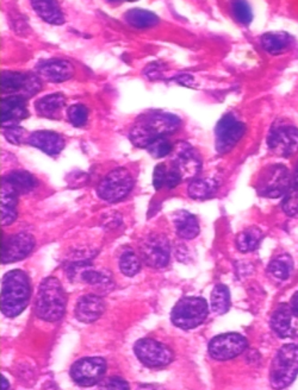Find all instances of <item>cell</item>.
<instances>
[{
    "label": "cell",
    "mask_w": 298,
    "mask_h": 390,
    "mask_svg": "<svg viewBox=\"0 0 298 390\" xmlns=\"http://www.w3.org/2000/svg\"><path fill=\"white\" fill-rule=\"evenodd\" d=\"M182 120L177 115L161 111H149L140 115L131 127V143L138 148L147 149L153 142L167 137L179 130Z\"/></svg>",
    "instance_id": "obj_1"
},
{
    "label": "cell",
    "mask_w": 298,
    "mask_h": 390,
    "mask_svg": "<svg viewBox=\"0 0 298 390\" xmlns=\"http://www.w3.org/2000/svg\"><path fill=\"white\" fill-rule=\"evenodd\" d=\"M31 297L29 276L23 270H12L5 274L1 281L0 309L8 318H16L24 312Z\"/></svg>",
    "instance_id": "obj_2"
},
{
    "label": "cell",
    "mask_w": 298,
    "mask_h": 390,
    "mask_svg": "<svg viewBox=\"0 0 298 390\" xmlns=\"http://www.w3.org/2000/svg\"><path fill=\"white\" fill-rule=\"evenodd\" d=\"M67 297L64 287L56 277H47L38 287V297L35 302V313L40 319L55 323L62 319L66 312Z\"/></svg>",
    "instance_id": "obj_3"
},
{
    "label": "cell",
    "mask_w": 298,
    "mask_h": 390,
    "mask_svg": "<svg viewBox=\"0 0 298 390\" xmlns=\"http://www.w3.org/2000/svg\"><path fill=\"white\" fill-rule=\"evenodd\" d=\"M298 375V345L287 344L280 348L270 369V381L277 389L291 386Z\"/></svg>",
    "instance_id": "obj_4"
},
{
    "label": "cell",
    "mask_w": 298,
    "mask_h": 390,
    "mask_svg": "<svg viewBox=\"0 0 298 390\" xmlns=\"http://www.w3.org/2000/svg\"><path fill=\"white\" fill-rule=\"evenodd\" d=\"M208 313V304L203 297H183L172 309V323L182 330H192L204 323Z\"/></svg>",
    "instance_id": "obj_5"
},
{
    "label": "cell",
    "mask_w": 298,
    "mask_h": 390,
    "mask_svg": "<svg viewBox=\"0 0 298 390\" xmlns=\"http://www.w3.org/2000/svg\"><path fill=\"white\" fill-rule=\"evenodd\" d=\"M134 187V178L126 168L110 171L97 187L98 197L106 202H118L129 195Z\"/></svg>",
    "instance_id": "obj_6"
},
{
    "label": "cell",
    "mask_w": 298,
    "mask_h": 390,
    "mask_svg": "<svg viewBox=\"0 0 298 390\" xmlns=\"http://www.w3.org/2000/svg\"><path fill=\"white\" fill-rule=\"evenodd\" d=\"M290 173L283 164H273L265 168L259 175L257 183L258 194L265 197H282L291 187Z\"/></svg>",
    "instance_id": "obj_7"
},
{
    "label": "cell",
    "mask_w": 298,
    "mask_h": 390,
    "mask_svg": "<svg viewBox=\"0 0 298 390\" xmlns=\"http://www.w3.org/2000/svg\"><path fill=\"white\" fill-rule=\"evenodd\" d=\"M134 352L147 368H164L175 360V353L168 346L150 338L140 339L135 343Z\"/></svg>",
    "instance_id": "obj_8"
},
{
    "label": "cell",
    "mask_w": 298,
    "mask_h": 390,
    "mask_svg": "<svg viewBox=\"0 0 298 390\" xmlns=\"http://www.w3.org/2000/svg\"><path fill=\"white\" fill-rule=\"evenodd\" d=\"M42 88L41 79L33 73L5 71L1 73V91L10 96L34 97Z\"/></svg>",
    "instance_id": "obj_9"
},
{
    "label": "cell",
    "mask_w": 298,
    "mask_h": 390,
    "mask_svg": "<svg viewBox=\"0 0 298 390\" xmlns=\"http://www.w3.org/2000/svg\"><path fill=\"white\" fill-rule=\"evenodd\" d=\"M140 255L148 267L154 269L166 267L171 256L167 238L160 234H148L140 244Z\"/></svg>",
    "instance_id": "obj_10"
},
{
    "label": "cell",
    "mask_w": 298,
    "mask_h": 390,
    "mask_svg": "<svg viewBox=\"0 0 298 390\" xmlns=\"http://www.w3.org/2000/svg\"><path fill=\"white\" fill-rule=\"evenodd\" d=\"M108 365L101 357H85L72 365L71 377L78 386H92L101 383Z\"/></svg>",
    "instance_id": "obj_11"
},
{
    "label": "cell",
    "mask_w": 298,
    "mask_h": 390,
    "mask_svg": "<svg viewBox=\"0 0 298 390\" xmlns=\"http://www.w3.org/2000/svg\"><path fill=\"white\" fill-rule=\"evenodd\" d=\"M246 132V125L240 122L234 113H227L220 119L215 129L216 150L220 154H227L238 144Z\"/></svg>",
    "instance_id": "obj_12"
},
{
    "label": "cell",
    "mask_w": 298,
    "mask_h": 390,
    "mask_svg": "<svg viewBox=\"0 0 298 390\" xmlns=\"http://www.w3.org/2000/svg\"><path fill=\"white\" fill-rule=\"evenodd\" d=\"M172 153V168L178 171L183 180L197 178L202 169V160L192 145L187 142H178Z\"/></svg>",
    "instance_id": "obj_13"
},
{
    "label": "cell",
    "mask_w": 298,
    "mask_h": 390,
    "mask_svg": "<svg viewBox=\"0 0 298 390\" xmlns=\"http://www.w3.org/2000/svg\"><path fill=\"white\" fill-rule=\"evenodd\" d=\"M247 340L238 333L217 335L209 343V355L216 361H229L247 349Z\"/></svg>",
    "instance_id": "obj_14"
},
{
    "label": "cell",
    "mask_w": 298,
    "mask_h": 390,
    "mask_svg": "<svg viewBox=\"0 0 298 390\" xmlns=\"http://www.w3.org/2000/svg\"><path fill=\"white\" fill-rule=\"evenodd\" d=\"M268 149L280 157H290L298 151V129L291 125H275L267 138Z\"/></svg>",
    "instance_id": "obj_15"
},
{
    "label": "cell",
    "mask_w": 298,
    "mask_h": 390,
    "mask_svg": "<svg viewBox=\"0 0 298 390\" xmlns=\"http://www.w3.org/2000/svg\"><path fill=\"white\" fill-rule=\"evenodd\" d=\"M35 248V238L26 232H19L5 239L1 250V263L9 264L24 260Z\"/></svg>",
    "instance_id": "obj_16"
},
{
    "label": "cell",
    "mask_w": 298,
    "mask_h": 390,
    "mask_svg": "<svg viewBox=\"0 0 298 390\" xmlns=\"http://www.w3.org/2000/svg\"><path fill=\"white\" fill-rule=\"evenodd\" d=\"M74 66L67 59H50L40 61L36 66V74L43 81L59 84L74 75Z\"/></svg>",
    "instance_id": "obj_17"
},
{
    "label": "cell",
    "mask_w": 298,
    "mask_h": 390,
    "mask_svg": "<svg viewBox=\"0 0 298 390\" xmlns=\"http://www.w3.org/2000/svg\"><path fill=\"white\" fill-rule=\"evenodd\" d=\"M26 98L9 96L1 101V124L3 127H16L19 122L28 118Z\"/></svg>",
    "instance_id": "obj_18"
},
{
    "label": "cell",
    "mask_w": 298,
    "mask_h": 390,
    "mask_svg": "<svg viewBox=\"0 0 298 390\" xmlns=\"http://www.w3.org/2000/svg\"><path fill=\"white\" fill-rule=\"evenodd\" d=\"M26 143L41 150L49 156H56L65 149L64 138L54 131H35L29 134Z\"/></svg>",
    "instance_id": "obj_19"
},
{
    "label": "cell",
    "mask_w": 298,
    "mask_h": 390,
    "mask_svg": "<svg viewBox=\"0 0 298 390\" xmlns=\"http://www.w3.org/2000/svg\"><path fill=\"white\" fill-rule=\"evenodd\" d=\"M104 311V300L94 294H87L80 297L77 302L75 316L82 323H91L97 321Z\"/></svg>",
    "instance_id": "obj_20"
},
{
    "label": "cell",
    "mask_w": 298,
    "mask_h": 390,
    "mask_svg": "<svg viewBox=\"0 0 298 390\" xmlns=\"http://www.w3.org/2000/svg\"><path fill=\"white\" fill-rule=\"evenodd\" d=\"M18 195L10 185L1 181V225L8 226L17 219Z\"/></svg>",
    "instance_id": "obj_21"
},
{
    "label": "cell",
    "mask_w": 298,
    "mask_h": 390,
    "mask_svg": "<svg viewBox=\"0 0 298 390\" xmlns=\"http://www.w3.org/2000/svg\"><path fill=\"white\" fill-rule=\"evenodd\" d=\"M66 104V98L62 93L48 94L35 103V110L38 115L43 118L59 119L61 111Z\"/></svg>",
    "instance_id": "obj_22"
},
{
    "label": "cell",
    "mask_w": 298,
    "mask_h": 390,
    "mask_svg": "<svg viewBox=\"0 0 298 390\" xmlns=\"http://www.w3.org/2000/svg\"><path fill=\"white\" fill-rule=\"evenodd\" d=\"M175 232L183 239H194L199 234V224L196 217L187 211H178L173 214Z\"/></svg>",
    "instance_id": "obj_23"
},
{
    "label": "cell",
    "mask_w": 298,
    "mask_h": 390,
    "mask_svg": "<svg viewBox=\"0 0 298 390\" xmlns=\"http://www.w3.org/2000/svg\"><path fill=\"white\" fill-rule=\"evenodd\" d=\"M291 316H292V312H291L290 306L287 304H280L271 316L270 320L271 327L280 338H289L292 335Z\"/></svg>",
    "instance_id": "obj_24"
},
{
    "label": "cell",
    "mask_w": 298,
    "mask_h": 390,
    "mask_svg": "<svg viewBox=\"0 0 298 390\" xmlns=\"http://www.w3.org/2000/svg\"><path fill=\"white\" fill-rule=\"evenodd\" d=\"M31 6L43 21L53 25H62L65 23V16L62 10L55 1L49 0H34L31 1Z\"/></svg>",
    "instance_id": "obj_25"
},
{
    "label": "cell",
    "mask_w": 298,
    "mask_h": 390,
    "mask_svg": "<svg viewBox=\"0 0 298 390\" xmlns=\"http://www.w3.org/2000/svg\"><path fill=\"white\" fill-rule=\"evenodd\" d=\"M1 181L10 185L19 195L29 193L36 186V180L34 176L24 171H11L8 175H5Z\"/></svg>",
    "instance_id": "obj_26"
},
{
    "label": "cell",
    "mask_w": 298,
    "mask_h": 390,
    "mask_svg": "<svg viewBox=\"0 0 298 390\" xmlns=\"http://www.w3.org/2000/svg\"><path fill=\"white\" fill-rule=\"evenodd\" d=\"M219 188V183L213 178H196L187 188L189 195L196 200H205L213 197Z\"/></svg>",
    "instance_id": "obj_27"
},
{
    "label": "cell",
    "mask_w": 298,
    "mask_h": 390,
    "mask_svg": "<svg viewBox=\"0 0 298 390\" xmlns=\"http://www.w3.org/2000/svg\"><path fill=\"white\" fill-rule=\"evenodd\" d=\"M294 270V260L289 253H280L268 264L267 272L280 282L287 281Z\"/></svg>",
    "instance_id": "obj_28"
},
{
    "label": "cell",
    "mask_w": 298,
    "mask_h": 390,
    "mask_svg": "<svg viewBox=\"0 0 298 390\" xmlns=\"http://www.w3.org/2000/svg\"><path fill=\"white\" fill-rule=\"evenodd\" d=\"M260 43L265 52L278 55L289 48L291 38L287 33H266L261 36Z\"/></svg>",
    "instance_id": "obj_29"
},
{
    "label": "cell",
    "mask_w": 298,
    "mask_h": 390,
    "mask_svg": "<svg viewBox=\"0 0 298 390\" xmlns=\"http://www.w3.org/2000/svg\"><path fill=\"white\" fill-rule=\"evenodd\" d=\"M261 239H263V232L260 229L252 226L243 230L236 236L235 244H236L238 251L243 253H252L254 250L258 249V246H260Z\"/></svg>",
    "instance_id": "obj_30"
},
{
    "label": "cell",
    "mask_w": 298,
    "mask_h": 390,
    "mask_svg": "<svg viewBox=\"0 0 298 390\" xmlns=\"http://www.w3.org/2000/svg\"><path fill=\"white\" fill-rule=\"evenodd\" d=\"M124 19L129 25L138 28V29L155 26L159 23V18L154 12L143 10V8H131L129 11L126 12Z\"/></svg>",
    "instance_id": "obj_31"
},
{
    "label": "cell",
    "mask_w": 298,
    "mask_h": 390,
    "mask_svg": "<svg viewBox=\"0 0 298 390\" xmlns=\"http://www.w3.org/2000/svg\"><path fill=\"white\" fill-rule=\"evenodd\" d=\"M210 302H211V309L216 314H226L231 309V292L227 286L224 285H217L214 287L211 295H210Z\"/></svg>",
    "instance_id": "obj_32"
},
{
    "label": "cell",
    "mask_w": 298,
    "mask_h": 390,
    "mask_svg": "<svg viewBox=\"0 0 298 390\" xmlns=\"http://www.w3.org/2000/svg\"><path fill=\"white\" fill-rule=\"evenodd\" d=\"M119 269L123 275L133 277L141 270V260L134 251H126L119 257Z\"/></svg>",
    "instance_id": "obj_33"
},
{
    "label": "cell",
    "mask_w": 298,
    "mask_h": 390,
    "mask_svg": "<svg viewBox=\"0 0 298 390\" xmlns=\"http://www.w3.org/2000/svg\"><path fill=\"white\" fill-rule=\"evenodd\" d=\"M68 122L75 127H82L87 123L89 108L85 105L74 104L70 106L67 111Z\"/></svg>",
    "instance_id": "obj_34"
},
{
    "label": "cell",
    "mask_w": 298,
    "mask_h": 390,
    "mask_svg": "<svg viewBox=\"0 0 298 390\" xmlns=\"http://www.w3.org/2000/svg\"><path fill=\"white\" fill-rule=\"evenodd\" d=\"M231 11L235 19L243 25H250L253 21V12L246 1H234L231 4Z\"/></svg>",
    "instance_id": "obj_35"
},
{
    "label": "cell",
    "mask_w": 298,
    "mask_h": 390,
    "mask_svg": "<svg viewBox=\"0 0 298 390\" xmlns=\"http://www.w3.org/2000/svg\"><path fill=\"white\" fill-rule=\"evenodd\" d=\"M173 147L175 145H172L167 137H161L149 145L147 150L154 159H162V157L168 156L170 154H172Z\"/></svg>",
    "instance_id": "obj_36"
},
{
    "label": "cell",
    "mask_w": 298,
    "mask_h": 390,
    "mask_svg": "<svg viewBox=\"0 0 298 390\" xmlns=\"http://www.w3.org/2000/svg\"><path fill=\"white\" fill-rule=\"evenodd\" d=\"M80 279L84 282L94 285V286H101V285H106V283L110 282L109 274L92 270V269H82V273H80Z\"/></svg>",
    "instance_id": "obj_37"
},
{
    "label": "cell",
    "mask_w": 298,
    "mask_h": 390,
    "mask_svg": "<svg viewBox=\"0 0 298 390\" xmlns=\"http://www.w3.org/2000/svg\"><path fill=\"white\" fill-rule=\"evenodd\" d=\"M284 212L287 213V216L294 217L298 214V188L290 187V190H287L285 194V197L283 200Z\"/></svg>",
    "instance_id": "obj_38"
},
{
    "label": "cell",
    "mask_w": 298,
    "mask_h": 390,
    "mask_svg": "<svg viewBox=\"0 0 298 390\" xmlns=\"http://www.w3.org/2000/svg\"><path fill=\"white\" fill-rule=\"evenodd\" d=\"M4 136L10 143L17 145L26 143L29 138V136H26V131L18 125L4 127Z\"/></svg>",
    "instance_id": "obj_39"
},
{
    "label": "cell",
    "mask_w": 298,
    "mask_h": 390,
    "mask_svg": "<svg viewBox=\"0 0 298 390\" xmlns=\"http://www.w3.org/2000/svg\"><path fill=\"white\" fill-rule=\"evenodd\" d=\"M168 169L164 164H158L153 173V186L155 190H159L166 185Z\"/></svg>",
    "instance_id": "obj_40"
},
{
    "label": "cell",
    "mask_w": 298,
    "mask_h": 390,
    "mask_svg": "<svg viewBox=\"0 0 298 390\" xmlns=\"http://www.w3.org/2000/svg\"><path fill=\"white\" fill-rule=\"evenodd\" d=\"M101 388H104V389H129V384L122 377L112 376L110 379H106L104 383H101Z\"/></svg>",
    "instance_id": "obj_41"
},
{
    "label": "cell",
    "mask_w": 298,
    "mask_h": 390,
    "mask_svg": "<svg viewBox=\"0 0 298 390\" xmlns=\"http://www.w3.org/2000/svg\"><path fill=\"white\" fill-rule=\"evenodd\" d=\"M145 74H147L149 79L152 80H158L161 78V71L159 68V64H149L148 67L145 69Z\"/></svg>",
    "instance_id": "obj_42"
},
{
    "label": "cell",
    "mask_w": 298,
    "mask_h": 390,
    "mask_svg": "<svg viewBox=\"0 0 298 390\" xmlns=\"http://www.w3.org/2000/svg\"><path fill=\"white\" fill-rule=\"evenodd\" d=\"M175 81L180 85L187 86V87H194V79L191 75L182 74L175 78Z\"/></svg>",
    "instance_id": "obj_43"
},
{
    "label": "cell",
    "mask_w": 298,
    "mask_h": 390,
    "mask_svg": "<svg viewBox=\"0 0 298 390\" xmlns=\"http://www.w3.org/2000/svg\"><path fill=\"white\" fill-rule=\"evenodd\" d=\"M290 309L292 314L298 318V292L294 294V297H291Z\"/></svg>",
    "instance_id": "obj_44"
},
{
    "label": "cell",
    "mask_w": 298,
    "mask_h": 390,
    "mask_svg": "<svg viewBox=\"0 0 298 390\" xmlns=\"http://www.w3.org/2000/svg\"><path fill=\"white\" fill-rule=\"evenodd\" d=\"M291 187L298 188V162L296 164V169H294V174L292 176V181H291Z\"/></svg>",
    "instance_id": "obj_45"
},
{
    "label": "cell",
    "mask_w": 298,
    "mask_h": 390,
    "mask_svg": "<svg viewBox=\"0 0 298 390\" xmlns=\"http://www.w3.org/2000/svg\"><path fill=\"white\" fill-rule=\"evenodd\" d=\"M1 388L6 390L9 388L8 379H5V376L1 375Z\"/></svg>",
    "instance_id": "obj_46"
}]
</instances>
